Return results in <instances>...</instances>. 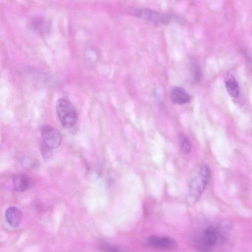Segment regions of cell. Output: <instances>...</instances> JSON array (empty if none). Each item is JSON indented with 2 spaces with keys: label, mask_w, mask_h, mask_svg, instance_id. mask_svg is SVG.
Instances as JSON below:
<instances>
[{
  "label": "cell",
  "mask_w": 252,
  "mask_h": 252,
  "mask_svg": "<svg viewBox=\"0 0 252 252\" xmlns=\"http://www.w3.org/2000/svg\"><path fill=\"white\" fill-rule=\"evenodd\" d=\"M5 216L8 223L10 226L16 227L20 224L22 214L17 207L15 206L8 207L5 211Z\"/></svg>",
  "instance_id": "obj_9"
},
{
  "label": "cell",
  "mask_w": 252,
  "mask_h": 252,
  "mask_svg": "<svg viewBox=\"0 0 252 252\" xmlns=\"http://www.w3.org/2000/svg\"><path fill=\"white\" fill-rule=\"evenodd\" d=\"M56 110L63 126L69 128L75 125L78 118L77 113L70 101L63 98L59 99L56 102Z\"/></svg>",
  "instance_id": "obj_1"
},
{
  "label": "cell",
  "mask_w": 252,
  "mask_h": 252,
  "mask_svg": "<svg viewBox=\"0 0 252 252\" xmlns=\"http://www.w3.org/2000/svg\"><path fill=\"white\" fill-rule=\"evenodd\" d=\"M211 175L209 167L207 165L202 167L198 175L192 179L189 186V195L197 199L208 185Z\"/></svg>",
  "instance_id": "obj_4"
},
{
  "label": "cell",
  "mask_w": 252,
  "mask_h": 252,
  "mask_svg": "<svg viewBox=\"0 0 252 252\" xmlns=\"http://www.w3.org/2000/svg\"><path fill=\"white\" fill-rule=\"evenodd\" d=\"M179 145L181 151L185 155H188L191 150V146L188 138L184 135L180 137Z\"/></svg>",
  "instance_id": "obj_11"
},
{
  "label": "cell",
  "mask_w": 252,
  "mask_h": 252,
  "mask_svg": "<svg viewBox=\"0 0 252 252\" xmlns=\"http://www.w3.org/2000/svg\"><path fill=\"white\" fill-rule=\"evenodd\" d=\"M170 98L175 104L182 105L189 103L190 97L187 91L181 87H174L171 91Z\"/></svg>",
  "instance_id": "obj_8"
},
{
  "label": "cell",
  "mask_w": 252,
  "mask_h": 252,
  "mask_svg": "<svg viewBox=\"0 0 252 252\" xmlns=\"http://www.w3.org/2000/svg\"><path fill=\"white\" fill-rule=\"evenodd\" d=\"M40 151L43 158L46 161H49L51 160L53 157L52 149L49 148L43 143L41 145Z\"/></svg>",
  "instance_id": "obj_12"
},
{
  "label": "cell",
  "mask_w": 252,
  "mask_h": 252,
  "mask_svg": "<svg viewBox=\"0 0 252 252\" xmlns=\"http://www.w3.org/2000/svg\"><path fill=\"white\" fill-rule=\"evenodd\" d=\"M225 85L226 90L230 96L235 98L239 95V86L234 79L229 78L226 80Z\"/></svg>",
  "instance_id": "obj_10"
},
{
  "label": "cell",
  "mask_w": 252,
  "mask_h": 252,
  "mask_svg": "<svg viewBox=\"0 0 252 252\" xmlns=\"http://www.w3.org/2000/svg\"><path fill=\"white\" fill-rule=\"evenodd\" d=\"M132 14L155 25L169 23L171 16L166 13H160L146 8H135L131 11Z\"/></svg>",
  "instance_id": "obj_3"
},
{
  "label": "cell",
  "mask_w": 252,
  "mask_h": 252,
  "mask_svg": "<svg viewBox=\"0 0 252 252\" xmlns=\"http://www.w3.org/2000/svg\"><path fill=\"white\" fill-rule=\"evenodd\" d=\"M43 143L51 149L58 148L62 143L60 133L54 127L48 125H42L40 127Z\"/></svg>",
  "instance_id": "obj_5"
},
{
  "label": "cell",
  "mask_w": 252,
  "mask_h": 252,
  "mask_svg": "<svg viewBox=\"0 0 252 252\" xmlns=\"http://www.w3.org/2000/svg\"><path fill=\"white\" fill-rule=\"evenodd\" d=\"M150 247L160 250H174L178 248L177 242L169 237L151 236L146 240Z\"/></svg>",
  "instance_id": "obj_6"
},
{
  "label": "cell",
  "mask_w": 252,
  "mask_h": 252,
  "mask_svg": "<svg viewBox=\"0 0 252 252\" xmlns=\"http://www.w3.org/2000/svg\"><path fill=\"white\" fill-rule=\"evenodd\" d=\"M101 249L103 252H123L116 246L110 244L103 245Z\"/></svg>",
  "instance_id": "obj_13"
},
{
  "label": "cell",
  "mask_w": 252,
  "mask_h": 252,
  "mask_svg": "<svg viewBox=\"0 0 252 252\" xmlns=\"http://www.w3.org/2000/svg\"><path fill=\"white\" fill-rule=\"evenodd\" d=\"M12 182L14 190L20 192L29 189L33 185L32 179L28 175L22 173L13 175Z\"/></svg>",
  "instance_id": "obj_7"
},
{
  "label": "cell",
  "mask_w": 252,
  "mask_h": 252,
  "mask_svg": "<svg viewBox=\"0 0 252 252\" xmlns=\"http://www.w3.org/2000/svg\"><path fill=\"white\" fill-rule=\"evenodd\" d=\"M220 237V232L216 228L210 226L199 234L196 240L197 247L203 252H211L219 244Z\"/></svg>",
  "instance_id": "obj_2"
}]
</instances>
